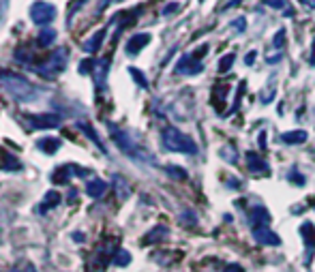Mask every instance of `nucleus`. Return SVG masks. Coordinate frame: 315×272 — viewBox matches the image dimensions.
<instances>
[{
    "instance_id": "1",
    "label": "nucleus",
    "mask_w": 315,
    "mask_h": 272,
    "mask_svg": "<svg viewBox=\"0 0 315 272\" xmlns=\"http://www.w3.org/2000/svg\"><path fill=\"white\" fill-rule=\"evenodd\" d=\"M0 86H2L4 90H9V95L19 99L21 103L34 101V99H37V90L28 84V80H24V77L17 75V73H11V71H0Z\"/></svg>"
},
{
    "instance_id": "2",
    "label": "nucleus",
    "mask_w": 315,
    "mask_h": 272,
    "mask_svg": "<svg viewBox=\"0 0 315 272\" xmlns=\"http://www.w3.org/2000/svg\"><path fill=\"white\" fill-rule=\"evenodd\" d=\"M161 141L169 152H180V154H197V144L193 141L187 133H182L176 127H167L163 129Z\"/></svg>"
},
{
    "instance_id": "3",
    "label": "nucleus",
    "mask_w": 315,
    "mask_h": 272,
    "mask_svg": "<svg viewBox=\"0 0 315 272\" xmlns=\"http://www.w3.org/2000/svg\"><path fill=\"white\" fill-rule=\"evenodd\" d=\"M67 60H69V49L60 47V49H56L47 60H43L39 67H34V71H37L41 77H54V75H58L60 71H64Z\"/></svg>"
},
{
    "instance_id": "4",
    "label": "nucleus",
    "mask_w": 315,
    "mask_h": 272,
    "mask_svg": "<svg viewBox=\"0 0 315 272\" xmlns=\"http://www.w3.org/2000/svg\"><path fill=\"white\" fill-rule=\"evenodd\" d=\"M118 251V247L114 242H103L101 247H97L95 255H92V264H90V270L92 272H103L107 268V264L114 260V253Z\"/></svg>"
},
{
    "instance_id": "5",
    "label": "nucleus",
    "mask_w": 315,
    "mask_h": 272,
    "mask_svg": "<svg viewBox=\"0 0 315 272\" xmlns=\"http://www.w3.org/2000/svg\"><path fill=\"white\" fill-rule=\"evenodd\" d=\"M30 19L39 26H47L49 21L56 19V6L49 2H43V0H37L30 6Z\"/></svg>"
},
{
    "instance_id": "6",
    "label": "nucleus",
    "mask_w": 315,
    "mask_h": 272,
    "mask_svg": "<svg viewBox=\"0 0 315 272\" xmlns=\"http://www.w3.org/2000/svg\"><path fill=\"white\" fill-rule=\"evenodd\" d=\"M26 120L32 129H39V131L60 127V116H56V114H28Z\"/></svg>"
},
{
    "instance_id": "7",
    "label": "nucleus",
    "mask_w": 315,
    "mask_h": 272,
    "mask_svg": "<svg viewBox=\"0 0 315 272\" xmlns=\"http://www.w3.org/2000/svg\"><path fill=\"white\" fill-rule=\"evenodd\" d=\"M112 137H114V141L118 144V148L123 150V152H127L129 156H135V159H142V156H144V154H142V150L135 146V141L129 137L127 133L120 131V129H114V127H112Z\"/></svg>"
},
{
    "instance_id": "8",
    "label": "nucleus",
    "mask_w": 315,
    "mask_h": 272,
    "mask_svg": "<svg viewBox=\"0 0 315 272\" xmlns=\"http://www.w3.org/2000/svg\"><path fill=\"white\" fill-rule=\"evenodd\" d=\"M202 71H204L202 60L195 58L193 54L182 56V58L176 62V73H180V75H199Z\"/></svg>"
},
{
    "instance_id": "9",
    "label": "nucleus",
    "mask_w": 315,
    "mask_h": 272,
    "mask_svg": "<svg viewBox=\"0 0 315 272\" xmlns=\"http://www.w3.org/2000/svg\"><path fill=\"white\" fill-rule=\"evenodd\" d=\"M253 238L260 242V245H268V247H279L281 245V238L270 230L268 225H260V227H253Z\"/></svg>"
},
{
    "instance_id": "10",
    "label": "nucleus",
    "mask_w": 315,
    "mask_h": 272,
    "mask_svg": "<svg viewBox=\"0 0 315 272\" xmlns=\"http://www.w3.org/2000/svg\"><path fill=\"white\" fill-rule=\"evenodd\" d=\"M148 43H150V34H148V32H138V34H133V37L127 41V54H129V56L140 54L142 49L148 45Z\"/></svg>"
},
{
    "instance_id": "11",
    "label": "nucleus",
    "mask_w": 315,
    "mask_h": 272,
    "mask_svg": "<svg viewBox=\"0 0 315 272\" xmlns=\"http://www.w3.org/2000/svg\"><path fill=\"white\" fill-rule=\"evenodd\" d=\"M249 223L251 227H260V225H270V212L264 206H253L249 210Z\"/></svg>"
},
{
    "instance_id": "12",
    "label": "nucleus",
    "mask_w": 315,
    "mask_h": 272,
    "mask_svg": "<svg viewBox=\"0 0 315 272\" xmlns=\"http://www.w3.org/2000/svg\"><path fill=\"white\" fill-rule=\"evenodd\" d=\"M107 73H110V58H101L97 62V67H95V80H97V88L99 90H103L105 88V84H107Z\"/></svg>"
},
{
    "instance_id": "13",
    "label": "nucleus",
    "mask_w": 315,
    "mask_h": 272,
    "mask_svg": "<svg viewBox=\"0 0 315 272\" xmlns=\"http://www.w3.org/2000/svg\"><path fill=\"white\" fill-rule=\"evenodd\" d=\"M105 28H103V30H99V32H95V34H92V37L88 39V41H86L84 43V45H82V49H84V52L86 54H95L97 52V49H101V45H103V41H105Z\"/></svg>"
},
{
    "instance_id": "14",
    "label": "nucleus",
    "mask_w": 315,
    "mask_h": 272,
    "mask_svg": "<svg viewBox=\"0 0 315 272\" xmlns=\"http://www.w3.org/2000/svg\"><path fill=\"white\" fill-rule=\"evenodd\" d=\"M227 86L225 84H217L212 88V97H210V101H212V105H214V110L217 112H223V101H225V97H227Z\"/></svg>"
},
{
    "instance_id": "15",
    "label": "nucleus",
    "mask_w": 315,
    "mask_h": 272,
    "mask_svg": "<svg viewBox=\"0 0 315 272\" xmlns=\"http://www.w3.org/2000/svg\"><path fill=\"white\" fill-rule=\"evenodd\" d=\"M0 169H2V171H19L21 169V163L11 152L0 150Z\"/></svg>"
},
{
    "instance_id": "16",
    "label": "nucleus",
    "mask_w": 315,
    "mask_h": 272,
    "mask_svg": "<svg viewBox=\"0 0 315 272\" xmlns=\"http://www.w3.org/2000/svg\"><path fill=\"white\" fill-rule=\"evenodd\" d=\"M73 174V165H58L54 171H52V182L54 184H67L71 180Z\"/></svg>"
},
{
    "instance_id": "17",
    "label": "nucleus",
    "mask_w": 315,
    "mask_h": 272,
    "mask_svg": "<svg viewBox=\"0 0 315 272\" xmlns=\"http://www.w3.org/2000/svg\"><path fill=\"white\" fill-rule=\"evenodd\" d=\"M245 159H247V165H249V169H251V171H264V174H270L268 163L262 161V156L257 154V152H247Z\"/></svg>"
},
{
    "instance_id": "18",
    "label": "nucleus",
    "mask_w": 315,
    "mask_h": 272,
    "mask_svg": "<svg viewBox=\"0 0 315 272\" xmlns=\"http://www.w3.org/2000/svg\"><path fill=\"white\" fill-rule=\"evenodd\" d=\"M105 191H107V182L101 180V178H92V180L86 184V193H88L90 197H95V199L103 197V195H105Z\"/></svg>"
},
{
    "instance_id": "19",
    "label": "nucleus",
    "mask_w": 315,
    "mask_h": 272,
    "mask_svg": "<svg viewBox=\"0 0 315 272\" xmlns=\"http://www.w3.org/2000/svg\"><path fill=\"white\" fill-rule=\"evenodd\" d=\"M77 127H80V131H82V133H86V137H88V139L92 141V144H95L99 150H101L103 154H107V150H105V146H103V141L99 139V135L95 133V129H92L88 123H77Z\"/></svg>"
},
{
    "instance_id": "20",
    "label": "nucleus",
    "mask_w": 315,
    "mask_h": 272,
    "mask_svg": "<svg viewBox=\"0 0 315 272\" xmlns=\"http://www.w3.org/2000/svg\"><path fill=\"white\" fill-rule=\"evenodd\" d=\"M300 236H303L307 249L315 247V225L311 223V221H305V223L300 225Z\"/></svg>"
},
{
    "instance_id": "21",
    "label": "nucleus",
    "mask_w": 315,
    "mask_h": 272,
    "mask_svg": "<svg viewBox=\"0 0 315 272\" xmlns=\"http://www.w3.org/2000/svg\"><path fill=\"white\" fill-rule=\"evenodd\" d=\"M167 234H169V230L165 225H157L155 230H150L146 236H144V245H153V242H159V240H163V238H167Z\"/></svg>"
},
{
    "instance_id": "22",
    "label": "nucleus",
    "mask_w": 315,
    "mask_h": 272,
    "mask_svg": "<svg viewBox=\"0 0 315 272\" xmlns=\"http://www.w3.org/2000/svg\"><path fill=\"white\" fill-rule=\"evenodd\" d=\"M37 146L45 154H56V152H58V148H60V139H56V137H41L37 141Z\"/></svg>"
},
{
    "instance_id": "23",
    "label": "nucleus",
    "mask_w": 315,
    "mask_h": 272,
    "mask_svg": "<svg viewBox=\"0 0 315 272\" xmlns=\"http://www.w3.org/2000/svg\"><path fill=\"white\" fill-rule=\"evenodd\" d=\"M62 202V195L58 191H47L45 193V197H43V206H41V212H47V210H52L56 208Z\"/></svg>"
},
{
    "instance_id": "24",
    "label": "nucleus",
    "mask_w": 315,
    "mask_h": 272,
    "mask_svg": "<svg viewBox=\"0 0 315 272\" xmlns=\"http://www.w3.org/2000/svg\"><path fill=\"white\" fill-rule=\"evenodd\" d=\"M307 137H309L307 131H288V133L281 135V139L285 141V144H305Z\"/></svg>"
},
{
    "instance_id": "25",
    "label": "nucleus",
    "mask_w": 315,
    "mask_h": 272,
    "mask_svg": "<svg viewBox=\"0 0 315 272\" xmlns=\"http://www.w3.org/2000/svg\"><path fill=\"white\" fill-rule=\"evenodd\" d=\"M56 37H58V34H56L54 28H43V30L39 32V37H37V43L41 47H49L56 41Z\"/></svg>"
},
{
    "instance_id": "26",
    "label": "nucleus",
    "mask_w": 315,
    "mask_h": 272,
    "mask_svg": "<svg viewBox=\"0 0 315 272\" xmlns=\"http://www.w3.org/2000/svg\"><path fill=\"white\" fill-rule=\"evenodd\" d=\"M112 264H116L118 268H125V266H129V264H131V253H129V251H125V249H118V251L114 253V260H112Z\"/></svg>"
},
{
    "instance_id": "27",
    "label": "nucleus",
    "mask_w": 315,
    "mask_h": 272,
    "mask_svg": "<svg viewBox=\"0 0 315 272\" xmlns=\"http://www.w3.org/2000/svg\"><path fill=\"white\" fill-rule=\"evenodd\" d=\"M268 6H273V9H283L285 13V17H292V9H290V4H288V0H264Z\"/></svg>"
},
{
    "instance_id": "28",
    "label": "nucleus",
    "mask_w": 315,
    "mask_h": 272,
    "mask_svg": "<svg viewBox=\"0 0 315 272\" xmlns=\"http://www.w3.org/2000/svg\"><path fill=\"white\" fill-rule=\"evenodd\" d=\"M129 73H131V77H133L135 82H138L140 88H148V80H146V75L142 73V71H138L135 67H131V69H129Z\"/></svg>"
},
{
    "instance_id": "29",
    "label": "nucleus",
    "mask_w": 315,
    "mask_h": 272,
    "mask_svg": "<svg viewBox=\"0 0 315 272\" xmlns=\"http://www.w3.org/2000/svg\"><path fill=\"white\" fill-rule=\"evenodd\" d=\"M165 171H167V176L176 178V180H184V178H187V171H184L182 167H178V165H167Z\"/></svg>"
},
{
    "instance_id": "30",
    "label": "nucleus",
    "mask_w": 315,
    "mask_h": 272,
    "mask_svg": "<svg viewBox=\"0 0 315 272\" xmlns=\"http://www.w3.org/2000/svg\"><path fill=\"white\" fill-rule=\"evenodd\" d=\"M97 67V62L92 60V58H86L80 62V67H77V71H80V75H90L92 73V69Z\"/></svg>"
},
{
    "instance_id": "31",
    "label": "nucleus",
    "mask_w": 315,
    "mask_h": 272,
    "mask_svg": "<svg viewBox=\"0 0 315 272\" xmlns=\"http://www.w3.org/2000/svg\"><path fill=\"white\" fill-rule=\"evenodd\" d=\"M234 60H236V54H227V56H223V58L219 60V71H221V73L230 71V69H232V64H234Z\"/></svg>"
},
{
    "instance_id": "32",
    "label": "nucleus",
    "mask_w": 315,
    "mask_h": 272,
    "mask_svg": "<svg viewBox=\"0 0 315 272\" xmlns=\"http://www.w3.org/2000/svg\"><path fill=\"white\" fill-rule=\"evenodd\" d=\"M15 60H19V62H26V64H30V60H32V52L28 47H19L17 52H15Z\"/></svg>"
},
{
    "instance_id": "33",
    "label": "nucleus",
    "mask_w": 315,
    "mask_h": 272,
    "mask_svg": "<svg viewBox=\"0 0 315 272\" xmlns=\"http://www.w3.org/2000/svg\"><path fill=\"white\" fill-rule=\"evenodd\" d=\"M9 272H37V266L30 264V262H21V264H17L15 268H11Z\"/></svg>"
},
{
    "instance_id": "34",
    "label": "nucleus",
    "mask_w": 315,
    "mask_h": 272,
    "mask_svg": "<svg viewBox=\"0 0 315 272\" xmlns=\"http://www.w3.org/2000/svg\"><path fill=\"white\" fill-rule=\"evenodd\" d=\"M114 184H118V189H120V199H125L127 195H129V189H127V182L123 180L120 176H116L114 178Z\"/></svg>"
},
{
    "instance_id": "35",
    "label": "nucleus",
    "mask_w": 315,
    "mask_h": 272,
    "mask_svg": "<svg viewBox=\"0 0 315 272\" xmlns=\"http://www.w3.org/2000/svg\"><path fill=\"white\" fill-rule=\"evenodd\" d=\"M273 43H275V47L277 49H283V45H285V30L281 28L277 34H275V39H273Z\"/></svg>"
},
{
    "instance_id": "36",
    "label": "nucleus",
    "mask_w": 315,
    "mask_h": 272,
    "mask_svg": "<svg viewBox=\"0 0 315 272\" xmlns=\"http://www.w3.org/2000/svg\"><path fill=\"white\" fill-rule=\"evenodd\" d=\"M178 9H180V4H178V2H169L167 6H163V15H171V13H176Z\"/></svg>"
},
{
    "instance_id": "37",
    "label": "nucleus",
    "mask_w": 315,
    "mask_h": 272,
    "mask_svg": "<svg viewBox=\"0 0 315 272\" xmlns=\"http://www.w3.org/2000/svg\"><path fill=\"white\" fill-rule=\"evenodd\" d=\"M290 180L292 182H298V184H305V176L296 174V171H290Z\"/></svg>"
},
{
    "instance_id": "38",
    "label": "nucleus",
    "mask_w": 315,
    "mask_h": 272,
    "mask_svg": "<svg viewBox=\"0 0 315 272\" xmlns=\"http://www.w3.org/2000/svg\"><path fill=\"white\" fill-rule=\"evenodd\" d=\"M223 272H245V268L238 266V264H230V266H225Z\"/></svg>"
},
{
    "instance_id": "39",
    "label": "nucleus",
    "mask_w": 315,
    "mask_h": 272,
    "mask_svg": "<svg viewBox=\"0 0 315 272\" xmlns=\"http://www.w3.org/2000/svg\"><path fill=\"white\" fill-rule=\"evenodd\" d=\"M232 26H234V28H238V30H242V32H245V28H247V21H245V19H242V17H240V19H236V21H234V24H232Z\"/></svg>"
},
{
    "instance_id": "40",
    "label": "nucleus",
    "mask_w": 315,
    "mask_h": 272,
    "mask_svg": "<svg viewBox=\"0 0 315 272\" xmlns=\"http://www.w3.org/2000/svg\"><path fill=\"white\" fill-rule=\"evenodd\" d=\"M255 56H257V52H249V54H247V58H245V62H247V64H253Z\"/></svg>"
},
{
    "instance_id": "41",
    "label": "nucleus",
    "mask_w": 315,
    "mask_h": 272,
    "mask_svg": "<svg viewBox=\"0 0 315 272\" xmlns=\"http://www.w3.org/2000/svg\"><path fill=\"white\" fill-rule=\"evenodd\" d=\"M257 141H260V146H262V148H266V133L262 131V133H260V137H257Z\"/></svg>"
},
{
    "instance_id": "42",
    "label": "nucleus",
    "mask_w": 315,
    "mask_h": 272,
    "mask_svg": "<svg viewBox=\"0 0 315 272\" xmlns=\"http://www.w3.org/2000/svg\"><path fill=\"white\" fill-rule=\"evenodd\" d=\"M73 240H75V242H84V240H86V236L80 234V232H73Z\"/></svg>"
},
{
    "instance_id": "43",
    "label": "nucleus",
    "mask_w": 315,
    "mask_h": 272,
    "mask_svg": "<svg viewBox=\"0 0 315 272\" xmlns=\"http://www.w3.org/2000/svg\"><path fill=\"white\" fill-rule=\"evenodd\" d=\"M240 2H245V0H230V2H227V6H225V9H234V6H238Z\"/></svg>"
},
{
    "instance_id": "44",
    "label": "nucleus",
    "mask_w": 315,
    "mask_h": 272,
    "mask_svg": "<svg viewBox=\"0 0 315 272\" xmlns=\"http://www.w3.org/2000/svg\"><path fill=\"white\" fill-rule=\"evenodd\" d=\"M298 2H303L307 6H315V0H298Z\"/></svg>"
},
{
    "instance_id": "45",
    "label": "nucleus",
    "mask_w": 315,
    "mask_h": 272,
    "mask_svg": "<svg viewBox=\"0 0 315 272\" xmlns=\"http://www.w3.org/2000/svg\"><path fill=\"white\" fill-rule=\"evenodd\" d=\"M311 204H313V208H315V199H313V202H311Z\"/></svg>"
}]
</instances>
